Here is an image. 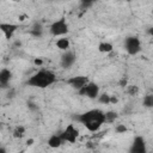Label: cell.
<instances>
[{
    "instance_id": "obj_23",
    "label": "cell",
    "mask_w": 153,
    "mask_h": 153,
    "mask_svg": "<svg viewBox=\"0 0 153 153\" xmlns=\"http://www.w3.org/2000/svg\"><path fill=\"white\" fill-rule=\"evenodd\" d=\"M120 85H121L122 87H127V86H128V82H127V79H126V78H122V79L120 80Z\"/></svg>"
},
{
    "instance_id": "obj_16",
    "label": "cell",
    "mask_w": 153,
    "mask_h": 153,
    "mask_svg": "<svg viewBox=\"0 0 153 153\" xmlns=\"http://www.w3.org/2000/svg\"><path fill=\"white\" fill-rule=\"evenodd\" d=\"M25 131H26V128L24 126L19 124V126H16L14 127V129L12 131V135H13L14 139H22L25 135Z\"/></svg>"
},
{
    "instance_id": "obj_17",
    "label": "cell",
    "mask_w": 153,
    "mask_h": 153,
    "mask_svg": "<svg viewBox=\"0 0 153 153\" xmlns=\"http://www.w3.org/2000/svg\"><path fill=\"white\" fill-rule=\"evenodd\" d=\"M142 105L147 109H153V92L147 93L142 99Z\"/></svg>"
},
{
    "instance_id": "obj_20",
    "label": "cell",
    "mask_w": 153,
    "mask_h": 153,
    "mask_svg": "<svg viewBox=\"0 0 153 153\" xmlns=\"http://www.w3.org/2000/svg\"><path fill=\"white\" fill-rule=\"evenodd\" d=\"M126 91H127V93H128L129 96H136V94L139 93L140 88H139L137 85H128L127 88H126Z\"/></svg>"
},
{
    "instance_id": "obj_12",
    "label": "cell",
    "mask_w": 153,
    "mask_h": 153,
    "mask_svg": "<svg viewBox=\"0 0 153 153\" xmlns=\"http://www.w3.org/2000/svg\"><path fill=\"white\" fill-rule=\"evenodd\" d=\"M47 143H48V146L50 148H59V147H61L63 145V140H62L60 134H51L48 137Z\"/></svg>"
},
{
    "instance_id": "obj_13",
    "label": "cell",
    "mask_w": 153,
    "mask_h": 153,
    "mask_svg": "<svg viewBox=\"0 0 153 153\" xmlns=\"http://www.w3.org/2000/svg\"><path fill=\"white\" fill-rule=\"evenodd\" d=\"M55 45H56L60 50H62V51L65 53V51L69 50V48H71L69 38H67V37H60V38H57V41H56Z\"/></svg>"
},
{
    "instance_id": "obj_14",
    "label": "cell",
    "mask_w": 153,
    "mask_h": 153,
    "mask_svg": "<svg viewBox=\"0 0 153 153\" xmlns=\"http://www.w3.org/2000/svg\"><path fill=\"white\" fill-rule=\"evenodd\" d=\"M30 33L33 36V37H42L43 35V25L41 22H35L31 26V30H30Z\"/></svg>"
},
{
    "instance_id": "obj_1",
    "label": "cell",
    "mask_w": 153,
    "mask_h": 153,
    "mask_svg": "<svg viewBox=\"0 0 153 153\" xmlns=\"http://www.w3.org/2000/svg\"><path fill=\"white\" fill-rule=\"evenodd\" d=\"M76 121L80 122L88 131H98L105 123V112L100 109H91L78 115Z\"/></svg>"
},
{
    "instance_id": "obj_9",
    "label": "cell",
    "mask_w": 153,
    "mask_h": 153,
    "mask_svg": "<svg viewBox=\"0 0 153 153\" xmlns=\"http://www.w3.org/2000/svg\"><path fill=\"white\" fill-rule=\"evenodd\" d=\"M76 62V55L73 50H67L61 55V60H60V65L63 69H69L74 63Z\"/></svg>"
},
{
    "instance_id": "obj_27",
    "label": "cell",
    "mask_w": 153,
    "mask_h": 153,
    "mask_svg": "<svg viewBox=\"0 0 153 153\" xmlns=\"http://www.w3.org/2000/svg\"><path fill=\"white\" fill-rule=\"evenodd\" d=\"M147 33H148L151 37H153V26H151V27L147 30Z\"/></svg>"
},
{
    "instance_id": "obj_21",
    "label": "cell",
    "mask_w": 153,
    "mask_h": 153,
    "mask_svg": "<svg viewBox=\"0 0 153 153\" xmlns=\"http://www.w3.org/2000/svg\"><path fill=\"white\" fill-rule=\"evenodd\" d=\"M127 130H128V128L124 124H116V127H115V131L117 134H124Z\"/></svg>"
},
{
    "instance_id": "obj_29",
    "label": "cell",
    "mask_w": 153,
    "mask_h": 153,
    "mask_svg": "<svg viewBox=\"0 0 153 153\" xmlns=\"http://www.w3.org/2000/svg\"><path fill=\"white\" fill-rule=\"evenodd\" d=\"M0 153H7V149H6V147L1 146V147H0Z\"/></svg>"
},
{
    "instance_id": "obj_3",
    "label": "cell",
    "mask_w": 153,
    "mask_h": 153,
    "mask_svg": "<svg viewBox=\"0 0 153 153\" xmlns=\"http://www.w3.org/2000/svg\"><path fill=\"white\" fill-rule=\"evenodd\" d=\"M69 31V25L65 17H61L60 19L53 22L49 26V32L54 37H65Z\"/></svg>"
},
{
    "instance_id": "obj_19",
    "label": "cell",
    "mask_w": 153,
    "mask_h": 153,
    "mask_svg": "<svg viewBox=\"0 0 153 153\" xmlns=\"http://www.w3.org/2000/svg\"><path fill=\"white\" fill-rule=\"evenodd\" d=\"M118 117L117 112L115 111H106L105 112V123H111V122H115V120Z\"/></svg>"
},
{
    "instance_id": "obj_22",
    "label": "cell",
    "mask_w": 153,
    "mask_h": 153,
    "mask_svg": "<svg viewBox=\"0 0 153 153\" xmlns=\"http://www.w3.org/2000/svg\"><path fill=\"white\" fill-rule=\"evenodd\" d=\"M92 5H93L92 1H85V0H82V1L80 2V7H81V10H88Z\"/></svg>"
},
{
    "instance_id": "obj_10",
    "label": "cell",
    "mask_w": 153,
    "mask_h": 153,
    "mask_svg": "<svg viewBox=\"0 0 153 153\" xmlns=\"http://www.w3.org/2000/svg\"><path fill=\"white\" fill-rule=\"evenodd\" d=\"M0 30L6 37V39H10L13 37V35L18 30V25L13 23H0Z\"/></svg>"
},
{
    "instance_id": "obj_7",
    "label": "cell",
    "mask_w": 153,
    "mask_h": 153,
    "mask_svg": "<svg viewBox=\"0 0 153 153\" xmlns=\"http://www.w3.org/2000/svg\"><path fill=\"white\" fill-rule=\"evenodd\" d=\"M147 152L148 149H147V143L145 137L141 135H136L129 146L128 153H147Z\"/></svg>"
},
{
    "instance_id": "obj_24",
    "label": "cell",
    "mask_w": 153,
    "mask_h": 153,
    "mask_svg": "<svg viewBox=\"0 0 153 153\" xmlns=\"http://www.w3.org/2000/svg\"><path fill=\"white\" fill-rule=\"evenodd\" d=\"M118 102V98L116 97V96H111V98H110V104H116Z\"/></svg>"
},
{
    "instance_id": "obj_5",
    "label": "cell",
    "mask_w": 153,
    "mask_h": 153,
    "mask_svg": "<svg viewBox=\"0 0 153 153\" xmlns=\"http://www.w3.org/2000/svg\"><path fill=\"white\" fill-rule=\"evenodd\" d=\"M78 94L81 97H86L90 99H97L100 94V88L99 85L94 81H90L88 84H86L81 90L78 91Z\"/></svg>"
},
{
    "instance_id": "obj_6",
    "label": "cell",
    "mask_w": 153,
    "mask_h": 153,
    "mask_svg": "<svg viewBox=\"0 0 153 153\" xmlns=\"http://www.w3.org/2000/svg\"><path fill=\"white\" fill-rule=\"evenodd\" d=\"M63 142H68V143H75L78 137H79V129L73 124H67V127L60 133Z\"/></svg>"
},
{
    "instance_id": "obj_11",
    "label": "cell",
    "mask_w": 153,
    "mask_h": 153,
    "mask_svg": "<svg viewBox=\"0 0 153 153\" xmlns=\"http://www.w3.org/2000/svg\"><path fill=\"white\" fill-rule=\"evenodd\" d=\"M12 79V72L8 68H2L0 71V85L2 88H7Z\"/></svg>"
},
{
    "instance_id": "obj_25",
    "label": "cell",
    "mask_w": 153,
    "mask_h": 153,
    "mask_svg": "<svg viewBox=\"0 0 153 153\" xmlns=\"http://www.w3.org/2000/svg\"><path fill=\"white\" fill-rule=\"evenodd\" d=\"M33 63H35L36 66H41V65L43 63V61H42L41 59H35V61H33Z\"/></svg>"
},
{
    "instance_id": "obj_2",
    "label": "cell",
    "mask_w": 153,
    "mask_h": 153,
    "mask_svg": "<svg viewBox=\"0 0 153 153\" xmlns=\"http://www.w3.org/2000/svg\"><path fill=\"white\" fill-rule=\"evenodd\" d=\"M55 81H56V75L53 71L39 69L38 72H36L27 79L26 84L29 86L37 87V88H47L50 85H53Z\"/></svg>"
},
{
    "instance_id": "obj_26",
    "label": "cell",
    "mask_w": 153,
    "mask_h": 153,
    "mask_svg": "<svg viewBox=\"0 0 153 153\" xmlns=\"http://www.w3.org/2000/svg\"><path fill=\"white\" fill-rule=\"evenodd\" d=\"M27 108H30L31 110H36L37 109V106H35L33 103H27Z\"/></svg>"
},
{
    "instance_id": "obj_4",
    "label": "cell",
    "mask_w": 153,
    "mask_h": 153,
    "mask_svg": "<svg viewBox=\"0 0 153 153\" xmlns=\"http://www.w3.org/2000/svg\"><path fill=\"white\" fill-rule=\"evenodd\" d=\"M123 47L128 55L134 56L141 51V41L137 36H128L124 38Z\"/></svg>"
},
{
    "instance_id": "obj_18",
    "label": "cell",
    "mask_w": 153,
    "mask_h": 153,
    "mask_svg": "<svg viewBox=\"0 0 153 153\" xmlns=\"http://www.w3.org/2000/svg\"><path fill=\"white\" fill-rule=\"evenodd\" d=\"M110 98H111V96H110L109 93L104 92V93H100L99 97H98L97 99H98V102H99L100 104L106 105V104H110Z\"/></svg>"
},
{
    "instance_id": "obj_28",
    "label": "cell",
    "mask_w": 153,
    "mask_h": 153,
    "mask_svg": "<svg viewBox=\"0 0 153 153\" xmlns=\"http://www.w3.org/2000/svg\"><path fill=\"white\" fill-rule=\"evenodd\" d=\"M26 145H27V146H32V145H33V139H29V140L26 141Z\"/></svg>"
},
{
    "instance_id": "obj_15",
    "label": "cell",
    "mask_w": 153,
    "mask_h": 153,
    "mask_svg": "<svg viewBox=\"0 0 153 153\" xmlns=\"http://www.w3.org/2000/svg\"><path fill=\"white\" fill-rule=\"evenodd\" d=\"M114 50V45L112 43L110 42H106V41H102L98 43V51L99 53H103V54H109Z\"/></svg>"
},
{
    "instance_id": "obj_8",
    "label": "cell",
    "mask_w": 153,
    "mask_h": 153,
    "mask_svg": "<svg viewBox=\"0 0 153 153\" xmlns=\"http://www.w3.org/2000/svg\"><path fill=\"white\" fill-rule=\"evenodd\" d=\"M91 80L88 79V76H86V75H75V76H72V78H69V79H67V84L72 87V88H74L76 92L79 91V90H81L86 84H88Z\"/></svg>"
},
{
    "instance_id": "obj_31",
    "label": "cell",
    "mask_w": 153,
    "mask_h": 153,
    "mask_svg": "<svg viewBox=\"0 0 153 153\" xmlns=\"http://www.w3.org/2000/svg\"><path fill=\"white\" fill-rule=\"evenodd\" d=\"M152 92H153V88H152Z\"/></svg>"
},
{
    "instance_id": "obj_30",
    "label": "cell",
    "mask_w": 153,
    "mask_h": 153,
    "mask_svg": "<svg viewBox=\"0 0 153 153\" xmlns=\"http://www.w3.org/2000/svg\"><path fill=\"white\" fill-rule=\"evenodd\" d=\"M18 153H25V149H22V151H19Z\"/></svg>"
}]
</instances>
